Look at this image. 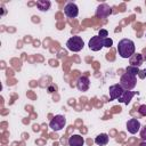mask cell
Masks as SVG:
<instances>
[{
  "label": "cell",
  "instance_id": "cell-1",
  "mask_svg": "<svg viewBox=\"0 0 146 146\" xmlns=\"http://www.w3.org/2000/svg\"><path fill=\"white\" fill-rule=\"evenodd\" d=\"M135 43L130 39H122L117 43V52L122 58H130L135 54Z\"/></svg>",
  "mask_w": 146,
  "mask_h": 146
},
{
  "label": "cell",
  "instance_id": "cell-2",
  "mask_svg": "<svg viewBox=\"0 0 146 146\" xmlns=\"http://www.w3.org/2000/svg\"><path fill=\"white\" fill-rule=\"evenodd\" d=\"M66 46H67V49L68 50H71L73 52H78V51H80V50L83 49L84 42H83V40H82L81 36L75 35V36H72V38H70L67 40Z\"/></svg>",
  "mask_w": 146,
  "mask_h": 146
},
{
  "label": "cell",
  "instance_id": "cell-3",
  "mask_svg": "<svg viewBox=\"0 0 146 146\" xmlns=\"http://www.w3.org/2000/svg\"><path fill=\"white\" fill-rule=\"evenodd\" d=\"M136 83H137V78L129 73H124L120 79V84L124 90L133 89L136 87Z\"/></svg>",
  "mask_w": 146,
  "mask_h": 146
},
{
  "label": "cell",
  "instance_id": "cell-4",
  "mask_svg": "<svg viewBox=\"0 0 146 146\" xmlns=\"http://www.w3.org/2000/svg\"><path fill=\"white\" fill-rule=\"evenodd\" d=\"M65 123H66V119L64 117V115H55L54 119L49 122V127L54 131H59L64 128Z\"/></svg>",
  "mask_w": 146,
  "mask_h": 146
},
{
  "label": "cell",
  "instance_id": "cell-5",
  "mask_svg": "<svg viewBox=\"0 0 146 146\" xmlns=\"http://www.w3.org/2000/svg\"><path fill=\"white\" fill-rule=\"evenodd\" d=\"M64 13L68 18H74L79 15V8L74 2H67L64 6Z\"/></svg>",
  "mask_w": 146,
  "mask_h": 146
},
{
  "label": "cell",
  "instance_id": "cell-6",
  "mask_svg": "<svg viewBox=\"0 0 146 146\" xmlns=\"http://www.w3.org/2000/svg\"><path fill=\"white\" fill-rule=\"evenodd\" d=\"M89 49L92 50V51H99L103 47H104V39L99 38L98 35L96 36H92L90 40H89Z\"/></svg>",
  "mask_w": 146,
  "mask_h": 146
},
{
  "label": "cell",
  "instance_id": "cell-7",
  "mask_svg": "<svg viewBox=\"0 0 146 146\" xmlns=\"http://www.w3.org/2000/svg\"><path fill=\"white\" fill-rule=\"evenodd\" d=\"M112 14V8L106 5V3H102L97 7L96 9V16L99 18H106Z\"/></svg>",
  "mask_w": 146,
  "mask_h": 146
},
{
  "label": "cell",
  "instance_id": "cell-8",
  "mask_svg": "<svg viewBox=\"0 0 146 146\" xmlns=\"http://www.w3.org/2000/svg\"><path fill=\"white\" fill-rule=\"evenodd\" d=\"M124 89L121 87V84H113L108 89V94H110V99L111 100H114V99H117L122 94H123Z\"/></svg>",
  "mask_w": 146,
  "mask_h": 146
},
{
  "label": "cell",
  "instance_id": "cell-9",
  "mask_svg": "<svg viewBox=\"0 0 146 146\" xmlns=\"http://www.w3.org/2000/svg\"><path fill=\"white\" fill-rule=\"evenodd\" d=\"M140 128H141L140 122H139L137 119H130V120L127 122V129H128V131H129L131 135L137 133V132L140 130Z\"/></svg>",
  "mask_w": 146,
  "mask_h": 146
},
{
  "label": "cell",
  "instance_id": "cell-10",
  "mask_svg": "<svg viewBox=\"0 0 146 146\" xmlns=\"http://www.w3.org/2000/svg\"><path fill=\"white\" fill-rule=\"evenodd\" d=\"M89 86H90V81L87 76H84V75L79 76V79L76 81V88L80 91H87L89 89Z\"/></svg>",
  "mask_w": 146,
  "mask_h": 146
},
{
  "label": "cell",
  "instance_id": "cell-11",
  "mask_svg": "<svg viewBox=\"0 0 146 146\" xmlns=\"http://www.w3.org/2000/svg\"><path fill=\"white\" fill-rule=\"evenodd\" d=\"M136 95V92L135 91H131V90H124L123 91V94L117 98L119 99V102L120 103H123V104H129L130 102H131V99H132V97Z\"/></svg>",
  "mask_w": 146,
  "mask_h": 146
},
{
  "label": "cell",
  "instance_id": "cell-12",
  "mask_svg": "<svg viewBox=\"0 0 146 146\" xmlns=\"http://www.w3.org/2000/svg\"><path fill=\"white\" fill-rule=\"evenodd\" d=\"M84 139L80 135H72L68 138V146H83Z\"/></svg>",
  "mask_w": 146,
  "mask_h": 146
},
{
  "label": "cell",
  "instance_id": "cell-13",
  "mask_svg": "<svg viewBox=\"0 0 146 146\" xmlns=\"http://www.w3.org/2000/svg\"><path fill=\"white\" fill-rule=\"evenodd\" d=\"M144 62V56L141 54H133L130 57V66H135V67H139Z\"/></svg>",
  "mask_w": 146,
  "mask_h": 146
},
{
  "label": "cell",
  "instance_id": "cell-14",
  "mask_svg": "<svg viewBox=\"0 0 146 146\" xmlns=\"http://www.w3.org/2000/svg\"><path fill=\"white\" fill-rule=\"evenodd\" d=\"M35 5H36V8H38L39 10H41V11H47V10L50 8L51 2H50L49 0H38Z\"/></svg>",
  "mask_w": 146,
  "mask_h": 146
},
{
  "label": "cell",
  "instance_id": "cell-15",
  "mask_svg": "<svg viewBox=\"0 0 146 146\" xmlns=\"http://www.w3.org/2000/svg\"><path fill=\"white\" fill-rule=\"evenodd\" d=\"M108 135L107 133H100V135H98L96 138H95V143L97 144V145H99V146H104V145H106L107 143H108Z\"/></svg>",
  "mask_w": 146,
  "mask_h": 146
},
{
  "label": "cell",
  "instance_id": "cell-16",
  "mask_svg": "<svg viewBox=\"0 0 146 146\" xmlns=\"http://www.w3.org/2000/svg\"><path fill=\"white\" fill-rule=\"evenodd\" d=\"M139 72H140L139 67H135V66H128V67L125 68V73L132 74V75H135V76H137V75L139 74Z\"/></svg>",
  "mask_w": 146,
  "mask_h": 146
},
{
  "label": "cell",
  "instance_id": "cell-17",
  "mask_svg": "<svg viewBox=\"0 0 146 146\" xmlns=\"http://www.w3.org/2000/svg\"><path fill=\"white\" fill-rule=\"evenodd\" d=\"M113 46V40L111 38H105L104 39V47L106 48H111Z\"/></svg>",
  "mask_w": 146,
  "mask_h": 146
},
{
  "label": "cell",
  "instance_id": "cell-18",
  "mask_svg": "<svg viewBox=\"0 0 146 146\" xmlns=\"http://www.w3.org/2000/svg\"><path fill=\"white\" fill-rule=\"evenodd\" d=\"M98 36H99V38H102V39L107 38V36H108V31H107V30L102 29V30L99 31V33H98Z\"/></svg>",
  "mask_w": 146,
  "mask_h": 146
},
{
  "label": "cell",
  "instance_id": "cell-19",
  "mask_svg": "<svg viewBox=\"0 0 146 146\" xmlns=\"http://www.w3.org/2000/svg\"><path fill=\"white\" fill-rule=\"evenodd\" d=\"M140 138L146 141V125H144L143 128H140Z\"/></svg>",
  "mask_w": 146,
  "mask_h": 146
},
{
  "label": "cell",
  "instance_id": "cell-20",
  "mask_svg": "<svg viewBox=\"0 0 146 146\" xmlns=\"http://www.w3.org/2000/svg\"><path fill=\"white\" fill-rule=\"evenodd\" d=\"M138 112H139V114L141 116H146V105H140Z\"/></svg>",
  "mask_w": 146,
  "mask_h": 146
},
{
  "label": "cell",
  "instance_id": "cell-21",
  "mask_svg": "<svg viewBox=\"0 0 146 146\" xmlns=\"http://www.w3.org/2000/svg\"><path fill=\"white\" fill-rule=\"evenodd\" d=\"M138 75H139V78H140V79H144V78L146 76V70H143V71H140Z\"/></svg>",
  "mask_w": 146,
  "mask_h": 146
},
{
  "label": "cell",
  "instance_id": "cell-22",
  "mask_svg": "<svg viewBox=\"0 0 146 146\" xmlns=\"http://www.w3.org/2000/svg\"><path fill=\"white\" fill-rule=\"evenodd\" d=\"M54 91V87H49L48 88V92H52Z\"/></svg>",
  "mask_w": 146,
  "mask_h": 146
},
{
  "label": "cell",
  "instance_id": "cell-23",
  "mask_svg": "<svg viewBox=\"0 0 146 146\" xmlns=\"http://www.w3.org/2000/svg\"><path fill=\"white\" fill-rule=\"evenodd\" d=\"M139 146H146V141H143V143H140V144H139Z\"/></svg>",
  "mask_w": 146,
  "mask_h": 146
}]
</instances>
